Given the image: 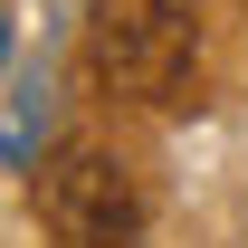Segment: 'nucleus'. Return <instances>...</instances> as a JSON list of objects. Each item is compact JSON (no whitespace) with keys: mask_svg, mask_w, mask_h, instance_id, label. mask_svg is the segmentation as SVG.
Returning <instances> with one entry per match:
<instances>
[{"mask_svg":"<svg viewBox=\"0 0 248 248\" xmlns=\"http://www.w3.org/2000/svg\"><path fill=\"white\" fill-rule=\"evenodd\" d=\"M86 67L134 105H182L201 77V0H95Z\"/></svg>","mask_w":248,"mask_h":248,"instance_id":"f257e3e1","label":"nucleus"},{"mask_svg":"<svg viewBox=\"0 0 248 248\" xmlns=\"http://www.w3.org/2000/svg\"><path fill=\"white\" fill-rule=\"evenodd\" d=\"M38 219L58 229V248H134L143 191L105 143H58L38 162Z\"/></svg>","mask_w":248,"mask_h":248,"instance_id":"f03ea898","label":"nucleus"},{"mask_svg":"<svg viewBox=\"0 0 248 248\" xmlns=\"http://www.w3.org/2000/svg\"><path fill=\"white\" fill-rule=\"evenodd\" d=\"M0 58H10V29H0Z\"/></svg>","mask_w":248,"mask_h":248,"instance_id":"7ed1b4c3","label":"nucleus"}]
</instances>
